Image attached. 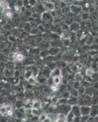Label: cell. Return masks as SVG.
Here are the masks:
<instances>
[{
	"mask_svg": "<svg viewBox=\"0 0 98 122\" xmlns=\"http://www.w3.org/2000/svg\"><path fill=\"white\" fill-rule=\"evenodd\" d=\"M90 110H91V106H80V115H81V116L90 115Z\"/></svg>",
	"mask_w": 98,
	"mask_h": 122,
	"instance_id": "obj_1",
	"label": "cell"
},
{
	"mask_svg": "<svg viewBox=\"0 0 98 122\" xmlns=\"http://www.w3.org/2000/svg\"><path fill=\"white\" fill-rule=\"evenodd\" d=\"M43 6L44 8L50 11H53L55 9V5L54 3L51 1H45L43 3Z\"/></svg>",
	"mask_w": 98,
	"mask_h": 122,
	"instance_id": "obj_2",
	"label": "cell"
},
{
	"mask_svg": "<svg viewBox=\"0 0 98 122\" xmlns=\"http://www.w3.org/2000/svg\"><path fill=\"white\" fill-rule=\"evenodd\" d=\"M71 111L74 114L76 117H80L81 116L80 115V106H78L77 104L76 105H73L71 106Z\"/></svg>",
	"mask_w": 98,
	"mask_h": 122,
	"instance_id": "obj_3",
	"label": "cell"
},
{
	"mask_svg": "<svg viewBox=\"0 0 98 122\" xmlns=\"http://www.w3.org/2000/svg\"><path fill=\"white\" fill-rule=\"evenodd\" d=\"M11 110H12V108L10 105L3 106L0 108V114H1L3 116L7 115V112L9 111H11Z\"/></svg>",
	"mask_w": 98,
	"mask_h": 122,
	"instance_id": "obj_4",
	"label": "cell"
},
{
	"mask_svg": "<svg viewBox=\"0 0 98 122\" xmlns=\"http://www.w3.org/2000/svg\"><path fill=\"white\" fill-rule=\"evenodd\" d=\"M90 115L93 117H96L98 115V106L93 105L91 106V110H90Z\"/></svg>",
	"mask_w": 98,
	"mask_h": 122,
	"instance_id": "obj_5",
	"label": "cell"
},
{
	"mask_svg": "<svg viewBox=\"0 0 98 122\" xmlns=\"http://www.w3.org/2000/svg\"><path fill=\"white\" fill-rule=\"evenodd\" d=\"M68 103L69 104V105L73 106V105H76V104H78V99L77 98V97H73V96H71L68 98Z\"/></svg>",
	"mask_w": 98,
	"mask_h": 122,
	"instance_id": "obj_6",
	"label": "cell"
},
{
	"mask_svg": "<svg viewBox=\"0 0 98 122\" xmlns=\"http://www.w3.org/2000/svg\"><path fill=\"white\" fill-rule=\"evenodd\" d=\"M41 106H42L41 102L40 101L36 100V101H34L33 104L32 105V109H40Z\"/></svg>",
	"mask_w": 98,
	"mask_h": 122,
	"instance_id": "obj_7",
	"label": "cell"
},
{
	"mask_svg": "<svg viewBox=\"0 0 98 122\" xmlns=\"http://www.w3.org/2000/svg\"><path fill=\"white\" fill-rule=\"evenodd\" d=\"M62 79L60 78V76H55L53 77V82L54 85L55 86H58L61 83Z\"/></svg>",
	"mask_w": 98,
	"mask_h": 122,
	"instance_id": "obj_8",
	"label": "cell"
},
{
	"mask_svg": "<svg viewBox=\"0 0 98 122\" xmlns=\"http://www.w3.org/2000/svg\"><path fill=\"white\" fill-rule=\"evenodd\" d=\"M67 118H66V120H67V122H73V120H74V117L76 116L74 115V114H73V113L71 111H69V113H68V114H67Z\"/></svg>",
	"mask_w": 98,
	"mask_h": 122,
	"instance_id": "obj_9",
	"label": "cell"
},
{
	"mask_svg": "<svg viewBox=\"0 0 98 122\" xmlns=\"http://www.w3.org/2000/svg\"><path fill=\"white\" fill-rule=\"evenodd\" d=\"M33 71L32 70H26L24 74V78L26 80L28 81L30 78L33 76Z\"/></svg>",
	"mask_w": 98,
	"mask_h": 122,
	"instance_id": "obj_10",
	"label": "cell"
},
{
	"mask_svg": "<svg viewBox=\"0 0 98 122\" xmlns=\"http://www.w3.org/2000/svg\"><path fill=\"white\" fill-rule=\"evenodd\" d=\"M61 75V71L60 69L59 68H57L55 69H54V70L52 71L51 72V76H52V77L55 76H60Z\"/></svg>",
	"mask_w": 98,
	"mask_h": 122,
	"instance_id": "obj_11",
	"label": "cell"
},
{
	"mask_svg": "<svg viewBox=\"0 0 98 122\" xmlns=\"http://www.w3.org/2000/svg\"><path fill=\"white\" fill-rule=\"evenodd\" d=\"M24 59V56L22 54H21V53H18V54H17L15 56V59H16L18 61H20V62L23 61Z\"/></svg>",
	"mask_w": 98,
	"mask_h": 122,
	"instance_id": "obj_12",
	"label": "cell"
},
{
	"mask_svg": "<svg viewBox=\"0 0 98 122\" xmlns=\"http://www.w3.org/2000/svg\"><path fill=\"white\" fill-rule=\"evenodd\" d=\"M48 116L46 115V114H44V113H41V114L39 115V120L40 122H43L46 118H47Z\"/></svg>",
	"mask_w": 98,
	"mask_h": 122,
	"instance_id": "obj_13",
	"label": "cell"
},
{
	"mask_svg": "<svg viewBox=\"0 0 98 122\" xmlns=\"http://www.w3.org/2000/svg\"><path fill=\"white\" fill-rule=\"evenodd\" d=\"M5 16L9 18H11L13 17L12 12L9 10L6 9V13H5Z\"/></svg>",
	"mask_w": 98,
	"mask_h": 122,
	"instance_id": "obj_14",
	"label": "cell"
},
{
	"mask_svg": "<svg viewBox=\"0 0 98 122\" xmlns=\"http://www.w3.org/2000/svg\"><path fill=\"white\" fill-rule=\"evenodd\" d=\"M40 109H31V114L33 115H39L41 113L40 112Z\"/></svg>",
	"mask_w": 98,
	"mask_h": 122,
	"instance_id": "obj_15",
	"label": "cell"
},
{
	"mask_svg": "<svg viewBox=\"0 0 98 122\" xmlns=\"http://www.w3.org/2000/svg\"><path fill=\"white\" fill-rule=\"evenodd\" d=\"M94 70H93L92 68H88V69H87V71H86V75L88 76H93V75L94 74Z\"/></svg>",
	"mask_w": 98,
	"mask_h": 122,
	"instance_id": "obj_16",
	"label": "cell"
},
{
	"mask_svg": "<svg viewBox=\"0 0 98 122\" xmlns=\"http://www.w3.org/2000/svg\"><path fill=\"white\" fill-rule=\"evenodd\" d=\"M0 7L6 9V7H7V3H6L5 1H4V0H1V1H0Z\"/></svg>",
	"mask_w": 98,
	"mask_h": 122,
	"instance_id": "obj_17",
	"label": "cell"
},
{
	"mask_svg": "<svg viewBox=\"0 0 98 122\" xmlns=\"http://www.w3.org/2000/svg\"><path fill=\"white\" fill-rule=\"evenodd\" d=\"M70 97V93L68 92H65L62 94V98L65 99H67L68 100V98Z\"/></svg>",
	"mask_w": 98,
	"mask_h": 122,
	"instance_id": "obj_18",
	"label": "cell"
},
{
	"mask_svg": "<svg viewBox=\"0 0 98 122\" xmlns=\"http://www.w3.org/2000/svg\"><path fill=\"white\" fill-rule=\"evenodd\" d=\"M28 81V82H29V84L31 85H34L36 82V81L35 79V78H34V76H32V77L29 78Z\"/></svg>",
	"mask_w": 98,
	"mask_h": 122,
	"instance_id": "obj_19",
	"label": "cell"
},
{
	"mask_svg": "<svg viewBox=\"0 0 98 122\" xmlns=\"http://www.w3.org/2000/svg\"><path fill=\"white\" fill-rule=\"evenodd\" d=\"M51 90H53V92H56L58 90V87L57 86H55V85H53L51 86Z\"/></svg>",
	"mask_w": 98,
	"mask_h": 122,
	"instance_id": "obj_20",
	"label": "cell"
},
{
	"mask_svg": "<svg viewBox=\"0 0 98 122\" xmlns=\"http://www.w3.org/2000/svg\"><path fill=\"white\" fill-rule=\"evenodd\" d=\"M43 122H53V120H52V119H51L50 117H48L47 118H46V119L44 120Z\"/></svg>",
	"mask_w": 98,
	"mask_h": 122,
	"instance_id": "obj_21",
	"label": "cell"
},
{
	"mask_svg": "<svg viewBox=\"0 0 98 122\" xmlns=\"http://www.w3.org/2000/svg\"><path fill=\"white\" fill-rule=\"evenodd\" d=\"M14 9L15 10V11L20 12V10H21V8H20V7L19 6H15V7H14Z\"/></svg>",
	"mask_w": 98,
	"mask_h": 122,
	"instance_id": "obj_22",
	"label": "cell"
},
{
	"mask_svg": "<svg viewBox=\"0 0 98 122\" xmlns=\"http://www.w3.org/2000/svg\"><path fill=\"white\" fill-rule=\"evenodd\" d=\"M56 122H65V120L63 118H58Z\"/></svg>",
	"mask_w": 98,
	"mask_h": 122,
	"instance_id": "obj_23",
	"label": "cell"
}]
</instances>
